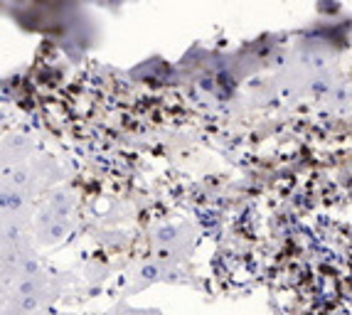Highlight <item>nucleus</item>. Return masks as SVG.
Here are the masks:
<instances>
[{
    "label": "nucleus",
    "instance_id": "1",
    "mask_svg": "<svg viewBox=\"0 0 352 315\" xmlns=\"http://www.w3.org/2000/svg\"><path fill=\"white\" fill-rule=\"evenodd\" d=\"M37 234L42 244H57L69 234V217H45L37 219Z\"/></svg>",
    "mask_w": 352,
    "mask_h": 315
},
{
    "label": "nucleus",
    "instance_id": "2",
    "mask_svg": "<svg viewBox=\"0 0 352 315\" xmlns=\"http://www.w3.org/2000/svg\"><path fill=\"white\" fill-rule=\"evenodd\" d=\"M25 193L15 190V187H3V197H0V207H3V217H18L25 207Z\"/></svg>",
    "mask_w": 352,
    "mask_h": 315
},
{
    "label": "nucleus",
    "instance_id": "3",
    "mask_svg": "<svg viewBox=\"0 0 352 315\" xmlns=\"http://www.w3.org/2000/svg\"><path fill=\"white\" fill-rule=\"evenodd\" d=\"M106 315H163L155 308H138V305H129V303H118L113 305Z\"/></svg>",
    "mask_w": 352,
    "mask_h": 315
},
{
    "label": "nucleus",
    "instance_id": "4",
    "mask_svg": "<svg viewBox=\"0 0 352 315\" xmlns=\"http://www.w3.org/2000/svg\"><path fill=\"white\" fill-rule=\"evenodd\" d=\"M3 315H15V313H12V310L8 308V305H3Z\"/></svg>",
    "mask_w": 352,
    "mask_h": 315
}]
</instances>
